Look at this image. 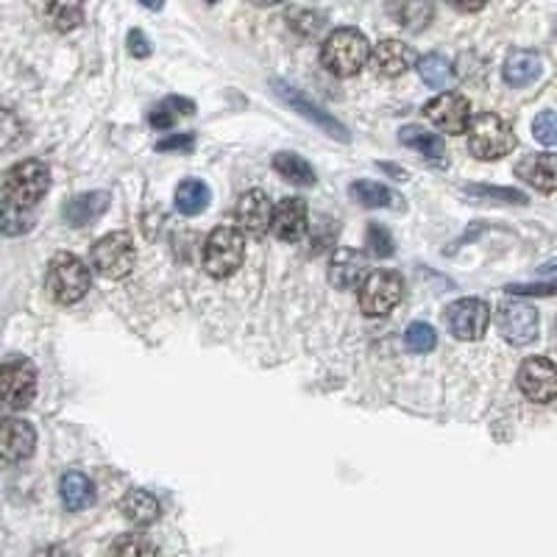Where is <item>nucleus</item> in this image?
Wrapping results in <instances>:
<instances>
[{
    "instance_id": "obj_15",
    "label": "nucleus",
    "mask_w": 557,
    "mask_h": 557,
    "mask_svg": "<svg viewBox=\"0 0 557 557\" xmlns=\"http://www.w3.org/2000/svg\"><path fill=\"white\" fill-rule=\"evenodd\" d=\"M271 232L285 240L296 243L307 232V204L304 198H282L271 212Z\"/></svg>"
},
{
    "instance_id": "obj_41",
    "label": "nucleus",
    "mask_w": 557,
    "mask_h": 557,
    "mask_svg": "<svg viewBox=\"0 0 557 557\" xmlns=\"http://www.w3.org/2000/svg\"><path fill=\"white\" fill-rule=\"evenodd\" d=\"M129 51L137 56V59H145V56H151V45H148V39L140 28H134L129 34Z\"/></svg>"
},
{
    "instance_id": "obj_8",
    "label": "nucleus",
    "mask_w": 557,
    "mask_h": 557,
    "mask_svg": "<svg viewBox=\"0 0 557 557\" xmlns=\"http://www.w3.org/2000/svg\"><path fill=\"white\" fill-rule=\"evenodd\" d=\"M37 396V368L26 357H9L0 363V402L23 410Z\"/></svg>"
},
{
    "instance_id": "obj_6",
    "label": "nucleus",
    "mask_w": 557,
    "mask_h": 557,
    "mask_svg": "<svg viewBox=\"0 0 557 557\" xmlns=\"http://www.w3.org/2000/svg\"><path fill=\"white\" fill-rule=\"evenodd\" d=\"M92 268L104 279H126L134 271L137 251L129 232H112L92 246Z\"/></svg>"
},
{
    "instance_id": "obj_21",
    "label": "nucleus",
    "mask_w": 557,
    "mask_h": 557,
    "mask_svg": "<svg viewBox=\"0 0 557 557\" xmlns=\"http://www.w3.org/2000/svg\"><path fill=\"white\" fill-rule=\"evenodd\" d=\"M541 56L535 51H524V48H516V51L507 53L505 67H502V76L510 87H527L535 78L541 76Z\"/></svg>"
},
{
    "instance_id": "obj_2",
    "label": "nucleus",
    "mask_w": 557,
    "mask_h": 557,
    "mask_svg": "<svg viewBox=\"0 0 557 557\" xmlns=\"http://www.w3.org/2000/svg\"><path fill=\"white\" fill-rule=\"evenodd\" d=\"M48 190H51V170L39 159L17 162L3 179L6 204H14V207L34 209L48 195Z\"/></svg>"
},
{
    "instance_id": "obj_24",
    "label": "nucleus",
    "mask_w": 557,
    "mask_h": 557,
    "mask_svg": "<svg viewBox=\"0 0 557 557\" xmlns=\"http://www.w3.org/2000/svg\"><path fill=\"white\" fill-rule=\"evenodd\" d=\"M399 140L407 148H413L415 154L427 156L432 162H443V156H446V145H443L441 137L432 134V131L421 129V126H404L399 131Z\"/></svg>"
},
{
    "instance_id": "obj_39",
    "label": "nucleus",
    "mask_w": 557,
    "mask_h": 557,
    "mask_svg": "<svg viewBox=\"0 0 557 557\" xmlns=\"http://www.w3.org/2000/svg\"><path fill=\"white\" fill-rule=\"evenodd\" d=\"M468 195H477V198H502L507 204H527V195L519 190H502V187H466Z\"/></svg>"
},
{
    "instance_id": "obj_35",
    "label": "nucleus",
    "mask_w": 557,
    "mask_h": 557,
    "mask_svg": "<svg viewBox=\"0 0 557 557\" xmlns=\"http://www.w3.org/2000/svg\"><path fill=\"white\" fill-rule=\"evenodd\" d=\"M365 246L371 248V254L379 257V260H388V257H393V251H396V243H393V237H390V232L382 223H371V226H368V232H365Z\"/></svg>"
},
{
    "instance_id": "obj_27",
    "label": "nucleus",
    "mask_w": 557,
    "mask_h": 557,
    "mask_svg": "<svg viewBox=\"0 0 557 557\" xmlns=\"http://www.w3.org/2000/svg\"><path fill=\"white\" fill-rule=\"evenodd\" d=\"M195 112V104L190 98H179V95H170L165 101H159L154 106V112H151V126L154 129H170L176 120H182V117H190Z\"/></svg>"
},
{
    "instance_id": "obj_1",
    "label": "nucleus",
    "mask_w": 557,
    "mask_h": 557,
    "mask_svg": "<svg viewBox=\"0 0 557 557\" xmlns=\"http://www.w3.org/2000/svg\"><path fill=\"white\" fill-rule=\"evenodd\" d=\"M371 56L368 39L357 28H337L321 45V62L329 73L340 78L357 76Z\"/></svg>"
},
{
    "instance_id": "obj_26",
    "label": "nucleus",
    "mask_w": 557,
    "mask_h": 557,
    "mask_svg": "<svg viewBox=\"0 0 557 557\" xmlns=\"http://www.w3.org/2000/svg\"><path fill=\"white\" fill-rule=\"evenodd\" d=\"M209 201H212V193L201 179H184L176 187V209L182 215H201L209 207Z\"/></svg>"
},
{
    "instance_id": "obj_14",
    "label": "nucleus",
    "mask_w": 557,
    "mask_h": 557,
    "mask_svg": "<svg viewBox=\"0 0 557 557\" xmlns=\"http://www.w3.org/2000/svg\"><path fill=\"white\" fill-rule=\"evenodd\" d=\"M37 449V432L23 418H0V457L9 463L28 460Z\"/></svg>"
},
{
    "instance_id": "obj_36",
    "label": "nucleus",
    "mask_w": 557,
    "mask_h": 557,
    "mask_svg": "<svg viewBox=\"0 0 557 557\" xmlns=\"http://www.w3.org/2000/svg\"><path fill=\"white\" fill-rule=\"evenodd\" d=\"M23 140V123L17 120L14 112L0 109V151H9Z\"/></svg>"
},
{
    "instance_id": "obj_4",
    "label": "nucleus",
    "mask_w": 557,
    "mask_h": 557,
    "mask_svg": "<svg viewBox=\"0 0 557 557\" xmlns=\"http://www.w3.org/2000/svg\"><path fill=\"white\" fill-rule=\"evenodd\" d=\"M45 287L56 304H76L87 296L90 290V268L78 260L76 254H56L48 265V276H45Z\"/></svg>"
},
{
    "instance_id": "obj_28",
    "label": "nucleus",
    "mask_w": 557,
    "mask_h": 557,
    "mask_svg": "<svg viewBox=\"0 0 557 557\" xmlns=\"http://www.w3.org/2000/svg\"><path fill=\"white\" fill-rule=\"evenodd\" d=\"M418 73L424 78V84L429 87H435V90H446V87H452L454 81V70H452V62L441 56V53H429L421 59V65H418Z\"/></svg>"
},
{
    "instance_id": "obj_9",
    "label": "nucleus",
    "mask_w": 557,
    "mask_h": 557,
    "mask_svg": "<svg viewBox=\"0 0 557 557\" xmlns=\"http://www.w3.org/2000/svg\"><path fill=\"white\" fill-rule=\"evenodd\" d=\"M443 324L457 340H480L491 324V307L482 298H457L443 310Z\"/></svg>"
},
{
    "instance_id": "obj_30",
    "label": "nucleus",
    "mask_w": 557,
    "mask_h": 557,
    "mask_svg": "<svg viewBox=\"0 0 557 557\" xmlns=\"http://www.w3.org/2000/svg\"><path fill=\"white\" fill-rule=\"evenodd\" d=\"M34 229V209L14 207V204H0V234L6 237H20Z\"/></svg>"
},
{
    "instance_id": "obj_10",
    "label": "nucleus",
    "mask_w": 557,
    "mask_h": 557,
    "mask_svg": "<svg viewBox=\"0 0 557 557\" xmlns=\"http://www.w3.org/2000/svg\"><path fill=\"white\" fill-rule=\"evenodd\" d=\"M273 92L285 101L293 112H298V115L304 117V120H310L312 126H318L321 131H326L329 137H335V140H343V143H349V129L340 123V120H335V117L329 115L326 109H321L318 104H312L307 95H301V92L293 87V84H287V81H273Z\"/></svg>"
},
{
    "instance_id": "obj_19",
    "label": "nucleus",
    "mask_w": 557,
    "mask_h": 557,
    "mask_svg": "<svg viewBox=\"0 0 557 557\" xmlns=\"http://www.w3.org/2000/svg\"><path fill=\"white\" fill-rule=\"evenodd\" d=\"M374 65L382 76H404L415 65V51L402 39H382L374 51Z\"/></svg>"
},
{
    "instance_id": "obj_37",
    "label": "nucleus",
    "mask_w": 557,
    "mask_h": 557,
    "mask_svg": "<svg viewBox=\"0 0 557 557\" xmlns=\"http://www.w3.org/2000/svg\"><path fill=\"white\" fill-rule=\"evenodd\" d=\"M287 17H290V26L296 28L298 34H304V37L318 34V28L324 26V17L318 12H310V9H293Z\"/></svg>"
},
{
    "instance_id": "obj_17",
    "label": "nucleus",
    "mask_w": 557,
    "mask_h": 557,
    "mask_svg": "<svg viewBox=\"0 0 557 557\" xmlns=\"http://www.w3.org/2000/svg\"><path fill=\"white\" fill-rule=\"evenodd\" d=\"M112 207V195L106 190H95V193H81L70 198L62 209V218L70 226H90L98 218H104L106 209Z\"/></svg>"
},
{
    "instance_id": "obj_32",
    "label": "nucleus",
    "mask_w": 557,
    "mask_h": 557,
    "mask_svg": "<svg viewBox=\"0 0 557 557\" xmlns=\"http://www.w3.org/2000/svg\"><path fill=\"white\" fill-rule=\"evenodd\" d=\"M45 17L56 31H73L84 20V9L78 3H51L45 6Z\"/></svg>"
},
{
    "instance_id": "obj_16",
    "label": "nucleus",
    "mask_w": 557,
    "mask_h": 557,
    "mask_svg": "<svg viewBox=\"0 0 557 557\" xmlns=\"http://www.w3.org/2000/svg\"><path fill=\"white\" fill-rule=\"evenodd\" d=\"M271 212H273V204L268 193H262V190H248L243 193V198L237 201V223H240V229H246L251 234H265L268 232V226H271Z\"/></svg>"
},
{
    "instance_id": "obj_11",
    "label": "nucleus",
    "mask_w": 557,
    "mask_h": 557,
    "mask_svg": "<svg viewBox=\"0 0 557 557\" xmlns=\"http://www.w3.org/2000/svg\"><path fill=\"white\" fill-rule=\"evenodd\" d=\"M496 329L499 335L505 337L507 343L513 346H527L538 337L541 321H538V312L527 307V304H502L496 312Z\"/></svg>"
},
{
    "instance_id": "obj_38",
    "label": "nucleus",
    "mask_w": 557,
    "mask_h": 557,
    "mask_svg": "<svg viewBox=\"0 0 557 557\" xmlns=\"http://www.w3.org/2000/svg\"><path fill=\"white\" fill-rule=\"evenodd\" d=\"M532 134H535V140H541V143L549 145V148L557 143V120L552 109H546V112H541V115L535 117Z\"/></svg>"
},
{
    "instance_id": "obj_3",
    "label": "nucleus",
    "mask_w": 557,
    "mask_h": 557,
    "mask_svg": "<svg viewBox=\"0 0 557 557\" xmlns=\"http://www.w3.org/2000/svg\"><path fill=\"white\" fill-rule=\"evenodd\" d=\"M468 148L471 154L482 159V162H491V159H502L513 148H516V134L513 126L507 123L505 117L485 112L477 115L468 123Z\"/></svg>"
},
{
    "instance_id": "obj_12",
    "label": "nucleus",
    "mask_w": 557,
    "mask_h": 557,
    "mask_svg": "<svg viewBox=\"0 0 557 557\" xmlns=\"http://www.w3.org/2000/svg\"><path fill=\"white\" fill-rule=\"evenodd\" d=\"M424 112L429 123H435L446 134H466L471 123V104L460 92H441L424 106Z\"/></svg>"
},
{
    "instance_id": "obj_20",
    "label": "nucleus",
    "mask_w": 557,
    "mask_h": 557,
    "mask_svg": "<svg viewBox=\"0 0 557 557\" xmlns=\"http://www.w3.org/2000/svg\"><path fill=\"white\" fill-rule=\"evenodd\" d=\"M519 179H524L527 184H532L535 190L541 193H555V156L544 151V154H530L521 159L516 165Z\"/></svg>"
},
{
    "instance_id": "obj_25",
    "label": "nucleus",
    "mask_w": 557,
    "mask_h": 557,
    "mask_svg": "<svg viewBox=\"0 0 557 557\" xmlns=\"http://www.w3.org/2000/svg\"><path fill=\"white\" fill-rule=\"evenodd\" d=\"M273 170L287 182L298 184V187H312L315 184V170H312L310 162L304 156L290 154V151L273 156Z\"/></svg>"
},
{
    "instance_id": "obj_40",
    "label": "nucleus",
    "mask_w": 557,
    "mask_h": 557,
    "mask_svg": "<svg viewBox=\"0 0 557 557\" xmlns=\"http://www.w3.org/2000/svg\"><path fill=\"white\" fill-rule=\"evenodd\" d=\"M159 151H193L195 148V131H184V134H176V137H168L162 143H156Z\"/></svg>"
},
{
    "instance_id": "obj_13",
    "label": "nucleus",
    "mask_w": 557,
    "mask_h": 557,
    "mask_svg": "<svg viewBox=\"0 0 557 557\" xmlns=\"http://www.w3.org/2000/svg\"><path fill=\"white\" fill-rule=\"evenodd\" d=\"M519 388L521 393L535 404L555 402L557 393V371L552 360L546 357H530L519 368Z\"/></svg>"
},
{
    "instance_id": "obj_5",
    "label": "nucleus",
    "mask_w": 557,
    "mask_h": 557,
    "mask_svg": "<svg viewBox=\"0 0 557 557\" xmlns=\"http://www.w3.org/2000/svg\"><path fill=\"white\" fill-rule=\"evenodd\" d=\"M246 262V240L234 226H218L204 243V271L215 279H226Z\"/></svg>"
},
{
    "instance_id": "obj_18",
    "label": "nucleus",
    "mask_w": 557,
    "mask_h": 557,
    "mask_svg": "<svg viewBox=\"0 0 557 557\" xmlns=\"http://www.w3.org/2000/svg\"><path fill=\"white\" fill-rule=\"evenodd\" d=\"M368 279V262L360 251L351 248H340L332 257V271H329V282L340 290H354Z\"/></svg>"
},
{
    "instance_id": "obj_7",
    "label": "nucleus",
    "mask_w": 557,
    "mask_h": 557,
    "mask_svg": "<svg viewBox=\"0 0 557 557\" xmlns=\"http://www.w3.org/2000/svg\"><path fill=\"white\" fill-rule=\"evenodd\" d=\"M404 296V282L396 271H376L360 285V310L368 318H382L399 307Z\"/></svg>"
},
{
    "instance_id": "obj_29",
    "label": "nucleus",
    "mask_w": 557,
    "mask_h": 557,
    "mask_svg": "<svg viewBox=\"0 0 557 557\" xmlns=\"http://www.w3.org/2000/svg\"><path fill=\"white\" fill-rule=\"evenodd\" d=\"M349 195L363 204L368 209H379V207H393L396 204V195L390 193L385 184L379 182H354L349 187Z\"/></svg>"
},
{
    "instance_id": "obj_42",
    "label": "nucleus",
    "mask_w": 557,
    "mask_h": 557,
    "mask_svg": "<svg viewBox=\"0 0 557 557\" xmlns=\"http://www.w3.org/2000/svg\"><path fill=\"white\" fill-rule=\"evenodd\" d=\"M507 293H516V296H552L555 293V285H535V287H524V285H510Z\"/></svg>"
},
{
    "instance_id": "obj_23",
    "label": "nucleus",
    "mask_w": 557,
    "mask_h": 557,
    "mask_svg": "<svg viewBox=\"0 0 557 557\" xmlns=\"http://www.w3.org/2000/svg\"><path fill=\"white\" fill-rule=\"evenodd\" d=\"M120 513L134 527H151L162 516V505L148 491H129L120 502Z\"/></svg>"
},
{
    "instance_id": "obj_33",
    "label": "nucleus",
    "mask_w": 557,
    "mask_h": 557,
    "mask_svg": "<svg viewBox=\"0 0 557 557\" xmlns=\"http://www.w3.org/2000/svg\"><path fill=\"white\" fill-rule=\"evenodd\" d=\"M404 346L413 351V354H427V351L438 346V332L429 324H424V321H415L404 332Z\"/></svg>"
},
{
    "instance_id": "obj_34",
    "label": "nucleus",
    "mask_w": 557,
    "mask_h": 557,
    "mask_svg": "<svg viewBox=\"0 0 557 557\" xmlns=\"http://www.w3.org/2000/svg\"><path fill=\"white\" fill-rule=\"evenodd\" d=\"M390 12L396 14L399 26L410 28V31H421L432 20V6H424V3H404V6H393Z\"/></svg>"
},
{
    "instance_id": "obj_22",
    "label": "nucleus",
    "mask_w": 557,
    "mask_h": 557,
    "mask_svg": "<svg viewBox=\"0 0 557 557\" xmlns=\"http://www.w3.org/2000/svg\"><path fill=\"white\" fill-rule=\"evenodd\" d=\"M59 496H62V505L70 513H78V510H87L90 505H95V485H92L87 474L67 471L59 480Z\"/></svg>"
},
{
    "instance_id": "obj_31",
    "label": "nucleus",
    "mask_w": 557,
    "mask_h": 557,
    "mask_svg": "<svg viewBox=\"0 0 557 557\" xmlns=\"http://www.w3.org/2000/svg\"><path fill=\"white\" fill-rule=\"evenodd\" d=\"M109 557H156V546L151 544V538L129 532L109 546Z\"/></svg>"
}]
</instances>
